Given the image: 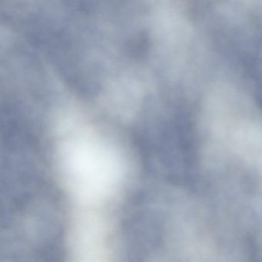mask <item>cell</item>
Masks as SVG:
<instances>
[{"mask_svg": "<svg viewBox=\"0 0 262 262\" xmlns=\"http://www.w3.org/2000/svg\"><path fill=\"white\" fill-rule=\"evenodd\" d=\"M67 146V172L75 188L87 197L106 194L113 188L119 165L114 155L102 143L77 138Z\"/></svg>", "mask_w": 262, "mask_h": 262, "instance_id": "6da1fadb", "label": "cell"}, {"mask_svg": "<svg viewBox=\"0 0 262 262\" xmlns=\"http://www.w3.org/2000/svg\"><path fill=\"white\" fill-rule=\"evenodd\" d=\"M256 81V97L258 101L259 105L262 108V76L260 75L257 76L254 74Z\"/></svg>", "mask_w": 262, "mask_h": 262, "instance_id": "7a4b0ae2", "label": "cell"}]
</instances>
